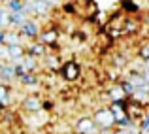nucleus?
Wrapping results in <instances>:
<instances>
[{
    "label": "nucleus",
    "instance_id": "15",
    "mask_svg": "<svg viewBox=\"0 0 149 134\" xmlns=\"http://www.w3.org/2000/svg\"><path fill=\"white\" fill-rule=\"evenodd\" d=\"M45 66L47 68H51V70H61L62 66H61V62H58V57L57 55H45Z\"/></svg>",
    "mask_w": 149,
    "mask_h": 134
},
{
    "label": "nucleus",
    "instance_id": "13",
    "mask_svg": "<svg viewBox=\"0 0 149 134\" xmlns=\"http://www.w3.org/2000/svg\"><path fill=\"white\" fill-rule=\"evenodd\" d=\"M25 4H26L25 0H4L2 6H6L11 13H15V11H23L25 10Z\"/></svg>",
    "mask_w": 149,
    "mask_h": 134
},
{
    "label": "nucleus",
    "instance_id": "1",
    "mask_svg": "<svg viewBox=\"0 0 149 134\" xmlns=\"http://www.w3.org/2000/svg\"><path fill=\"white\" fill-rule=\"evenodd\" d=\"M93 117L100 125V128H115L117 127V117L111 108H98L93 113Z\"/></svg>",
    "mask_w": 149,
    "mask_h": 134
},
{
    "label": "nucleus",
    "instance_id": "8",
    "mask_svg": "<svg viewBox=\"0 0 149 134\" xmlns=\"http://www.w3.org/2000/svg\"><path fill=\"white\" fill-rule=\"evenodd\" d=\"M57 40H58V32L55 29H49V30H45V32H42L40 38H38V42H42V44H45V45H51V47L57 44Z\"/></svg>",
    "mask_w": 149,
    "mask_h": 134
},
{
    "label": "nucleus",
    "instance_id": "2",
    "mask_svg": "<svg viewBox=\"0 0 149 134\" xmlns=\"http://www.w3.org/2000/svg\"><path fill=\"white\" fill-rule=\"evenodd\" d=\"M100 125L95 121V117H81L79 121L76 123V132L77 134H100Z\"/></svg>",
    "mask_w": 149,
    "mask_h": 134
},
{
    "label": "nucleus",
    "instance_id": "12",
    "mask_svg": "<svg viewBox=\"0 0 149 134\" xmlns=\"http://www.w3.org/2000/svg\"><path fill=\"white\" fill-rule=\"evenodd\" d=\"M26 19H29V15H26L25 11H15V13H10V23H11V27H13L15 30H19V27H21Z\"/></svg>",
    "mask_w": 149,
    "mask_h": 134
},
{
    "label": "nucleus",
    "instance_id": "6",
    "mask_svg": "<svg viewBox=\"0 0 149 134\" xmlns=\"http://www.w3.org/2000/svg\"><path fill=\"white\" fill-rule=\"evenodd\" d=\"M61 74L66 81H74L79 77V64L76 61H66L61 68Z\"/></svg>",
    "mask_w": 149,
    "mask_h": 134
},
{
    "label": "nucleus",
    "instance_id": "11",
    "mask_svg": "<svg viewBox=\"0 0 149 134\" xmlns=\"http://www.w3.org/2000/svg\"><path fill=\"white\" fill-rule=\"evenodd\" d=\"M23 66L26 68V72H32V74H36V70L40 68V64H38V57H34V55L26 53V57L23 59Z\"/></svg>",
    "mask_w": 149,
    "mask_h": 134
},
{
    "label": "nucleus",
    "instance_id": "9",
    "mask_svg": "<svg viewBox=\"0 0 149 134\" xmlns=\"http://www.w3.org/2000/svg\"><path fill=\"white\" fill-rule=\"evenodd\" d=\"M26 53L34 55V57H45L47 55V49H45V44H42V42H30L29 49H26Z\"/></svg>",
    "mask_w": 149,
    "mask_h": 134
},
{
    "label": "nucleus",
    "instance_id": "10",
    "mask_svg": "<svg viewBox=\"0 0 149 134\" xmlns=\"http://www.w3.org/2000/svg\"><path fill=\"white\" fill-rule=\"evenodd\" d=\"M17 81H19L21 85H25V87H38V85H40V80H38V76H36V74H32V72L23 74V76L19 77Z\"/></svg>",
    "mask_w": 149,
    "mask_h": 134
},
{
    "label": "nucleus",
    "instance_id": "14",
    "mask_svg": "<svg viewBox=\"0 0 149 134\" xmlns=\"http://www.w3.org/2000/svg\"><path fill=\"white\" fill-rule=\"evenodd\" d=\"M0 100H2V108L4 110L10 106V85H6V83L0 85Z\"/></svg>",
    "mask_w": 149,
    "mask_h": 134
},
{
    "label": "nucleus",
    "instance_id": "18",
    "mask_svg": "<svg viewBox=\"0 0 149 134\" xmlns=\"http://www.w3.org/2000/svg\"><path fill=\"white\" fill-rule=\"evenodd\" d=\"M134 30H138V25H136L134 21H128V23H127V27H125V30H123V32H134Z\"/></svg>",
    "mask_w": 149,
    "mask_h": 134
},
{
    "label": "nucleus",
    "instance_id": "17",
    "mask_svg": "<svg viewBox=\"0 0 149 134\" xmlns=\"http://www.w3.org/2000/svg\"><path fill=\"white\" fill-rule=\"evenodd\" d=\"M140 131H142V132H149V112H147V115L140 121Z\"/></svg>",
    "mask_w": 149,
    "mask_h": 134
},
{
    "label": "nucleus",
    "instance_id": "5",
    "mask_svg": "<svg viewBox=\"0 0 149 134\" xmlns=\"http://www.w3.org/2000/svg\"><path fill=\"white\" fill-rule=\"evenodd\" d=\"M26 38L21 32L15 30H0V44L2 45H23Z\"/></svg>",
    "mask_w": 149,
    "mask_h": 134
},
{
    "label": "nucleus",
    "instance_id": "7",
    "mask_svg": "<svg viewBox=\"0 0 149 134\" xmlns=\"http://www.w3.org/2000/svg\"><path fill=\"white\" fill-rule=\"evenodd\" d=\"M0 77H2V83H6V85H10L11 81H15V80H17L15 66L11 64V62L2 61V64H0Z\"/></svg>",
    "mask_w": 149,
    "mask_h": 134
},
{
    "label": "nucleus",
    "instance_id": "19",
    "mask_svg": "<svg viewBox=\"0 0 149 134\" xmlns=\"http://www.w3.org/2000/svg\"><path fill=\"white\" fill-rule=\"evenodd\" d=\"M146 23H147V25H149V13L146 15Z\"/></svg>",
    "mask_w": 149,
    "mask_h": 134
},
{
    "label": "nucleus",
    "instance_id": "16",
    "mask_svg": "<svg viewBox=\"0 0 149 134\" xmlns=\"http://www.w3.org/2000/svg\"><path fill=\"white\" fill-rule=\"evenodd\" d=\"M115 134H142V131H140V127H130V128L115 127Z\"/></svg>",
    "mask_w": 149,
    "mask_h": 134
},
{
    "label": "nucleus",
    "instance_id": "4",
    "mask_svg": "<svg viewBox=\"0 0 149 134\" xmlns=\"http://www.w3.org/2000/svg\"><path fill=\"white\" fill-rule=\"evenodd\" d=\"M44 104H45V102L42 100L40 94H34L32 93V94H26V96L23 98L21 108L25 110V112H29V113H34V112H40V110H45Z\"/></svg>",
    "mask_w": 149,
    "mask_h": 134
},
{
    "label": "nucleus",
    "instance_id": "3",
    "mask_svg": "<svg viewBox=\"0 0 149 134\" xmlns=\"http://www.w3.org/2000/svg\"><path fill=\"white\" fill-rule=\"evenodd\" d=\"M19 32H21L26 40H30V42L38 40L40 34H42L40 32V27H38V21H36V19H32V17H29L21 27H19Z\"/></svg>",
    "mask_w": 149,
    "mask_h": 134
}]
</instances>
